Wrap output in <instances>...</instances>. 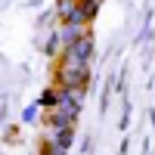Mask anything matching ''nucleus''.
Segmentation results:
<instances>
[{
    "instance_id": "f257e3e1",
    "label": "nucleus",
    "mask_w": 155,
    "mask_h": 155,
    "mask_svg": "<svg viewBox=\"0 0 155 155\" xmlns=\"http://www.w3.org/2000/svg\"><path fill=\"white\" fill-rule=\"evenodd\" d=\"M56 81H59V87H87V81H90L87 62L65 53L62 62H59V68H56Z\"/></svg>"
},
{
    "instance_id": "f03ea898",
    "label": "nucleus",
    "mask_w": 155,
    "mask_h": 155,
    "mask_svg": "<svg viewBox=\"0 0 155 155\" xmlns=\"http://www.w3.org/2000/svg\"><path fill=\"white\" fill-rule=\"evenodd\" d=\"M65 53H71L74 59H84V62H90V56H93V37H90V34L78 37V41H74L71 47H65Z\"/></svg>"
},
{
    "instance_id": "7ed1b4c3",
    "label": "nucleus",
    "mask_w": 155,
    "mask_h": 155,
    "mask_svg": "<svg viewBox=\"0 0 155 155\" xmlns=\"http://www.w3.org/2000/svg\"><path fill=\"white\" fill-rule=\"evenodd\" d=\"M56 34H59V41H62V47H71V44L78 41V37H84L87 31H84V25H71V22H62Z\"/></svg>"
},
{
    "instance_id": "20e7f679",
    "label": "nucleus",
    "mask_w": 155,
    "mask_h": 155,
    "mask_svg": "<svg viewBox=\"0 0 155 155\" xmlns=\"http://www.w3.org/2000/svg\"><path fill=\"white\" fill-rule=\"evenodd\" d=\"M62 102V87L56 90V87H47L44 93H41V99H37V106H44V109H56Z\"/></svg>"
},
{
    "instance_id": "39448f33",
    "label": "nucleus",
    "mask_w": 155,
    "mask_h": 155,
    "mask_svg": "<svg viewBox=\"0 0 155 155\" xmlns=\"http://www.w3.org/2000/svg\"><path fill=\"white\" fill-rule=\"evenodd\" d=\"M50 143H56L62 149H71V143H74V127H59V130H53V140H50Z\"/></svg>"
},
{
    "instance_id": "423d86ee",
    "label": "nucleus",
    "mask_w": 155,
    "mask_h": 155,
    "mask_svg": "<svg viewBox=\"0 0 155 155\" xmlns=\"http://www.w3.org/2000/svg\"><path fill=\"white\" fill-rule=\"evenodd\" d=\"M78 6H81V0H56V16H59L62 22H68V19L74 16Z\"/></svg>"
},
{
    "instance_id": "0eeeda50",
    "label": "nucleus",
    "mask_w": 155,
    "mask_h": 155,
    "mask_svg": "<svg viewBox=\"0 0 155 155\" xmlns=\"http://www.w3.org/2000/svg\"><path fill=\"white\" fill-rule=\"evenodd\" d=\"M81 9H84V16H87V19H93V16H96V9H99V0H81Z\"/></svg>"
},
{
    "instance_id": "6e6552de",
    "label": "nucleus",
    "mask_w": 155,
    "mask_h": 155,
    "mask_svg": "<svg viewBox=\"0 0 155 155\" xmlns=\"http://www.w3.org/2000/svg\"><path fill=\"white\" fill-rule=\"evenodd\" d=\"M22 118H25V121H34V118H37V106H31V109H25V112H22Z\"/></svg>"
}]
</instances>
